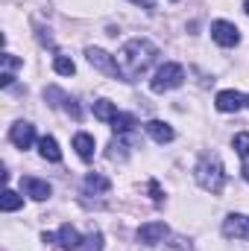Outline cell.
<instances>
[{"instance_id":"14","label":"cell","mask_w":249,"mask_h":251,"mask_svg":"<svg viewBox=\"0 0 249 251\" xmlns=\"http://www.w3.org/2000/svg\"><path fill=\"white\" fill-rule=\"evenodd\" d=\"M73 149H76V155H79L82 161H91V158H94V137H91L88 131L73 134Z\"/></svg>"},{"instance_id":"17","label":"cell","mask_w":249,"mask_h":251,"mask_svg":"<svg viewBox=\"0 0 249 251\" xmlns=\"http://www.w3.org/2000/svg\"><path fill=\"white\" fill-rule=\"evenodd\" d=\"M85 190H91V193H109L112 181L106 176H100V173H88L85 176Z\"/></svg>"},{"instance_id":"16","label":"cell","mask_w":249,"mask_h":251,"mask_svg":"<svg viewBox=\"0 0 249 251\" xmlns=\"http://www.w3.org/2000/svg\"><path fill=\"white\" fill-rule=\"evenodd\" d=\"M94 117L103 120V123H112V120L118 117V105L109 102V100H97V102H94Z\"/></svg>"},{"instance_id":"1","label":"cell","mask_w":249,"mask_h":251,"mask_svg":"<svg viewBox=\"0 0 249 251\" xmlns=\"http://www.w3.org/2000/svg\"><path fill=\"white\" fill-rule=\"evenodd\" d=\"M156 56H158V47H156L153 41H147V38H132V41H126L124 47H121V53H118L115 59H118L121 70H124L126 82H135V76H141V73H147V70L153 67Z\"/></svg>"},{"instance_id":"25","label":"cell","mask_w":249,"mask_h":251,"mask_svg":"<svg viewBox=\"0 0 249 251\" xmlns=\"http://www.w3.org/2000/svg\"><path fill=\"white\" fill-rule=\"evenodd\" d=\"M158 251H185L179 243H158Z\"/></svg>"},{"instance_id":"8","label":"cell","mask_w":249,"mask_h":251,"mask_svg":"<svg viewBox=\"0 0 249 251\" xmlns=\"http://www.w3.org/2000/svg\"><path fill=\"white\" fill-rule=\"evenodd\" d=\"M9 140H12L18 149H30V146L35 143V126L27 123V120L15 123L12 128H9Z\"/></svg>"},{"instance_id":"5","label":"cell","mask_w":249,"mask_h":251,"mask_svg":"<svg viewBox=\"0 0 249 251\" xmlns=\"http://www.w3.org/2000/svg\"><path fill=\"white\" fill-rule=\"evenodd\" d=\"M223 237H229V240H249V216L247 213H229L223 219Z\"/></svg>"},{"instance_id":"20","label":"cell","mask_w":249,"mask_h":251,"mask_svg":"<svg viewBox=\"0 0 249 251\" xmlns=\"http://www.w3.org/2000/svg\"><path fill=\"white\" fill-rule=\"evenodd\" d=\"M126 149H129V146H126V140L118 134V137L109 143V152H106V155H109V161H126Z\"/></svg>"},{"instance_id":"21","label":"cell","mask_w":249,"mask_h":251,"mask_svg":"<svg viewBox=\"0 0 249 251\" xmlns=\"http://www.w3.org/2000/svg\"><path fill=\"white\" fill-rule=\"evenodd\" d=\"M53 70L59 76H73L76 73V64H73V59H67V56H56L53 59Z\"/></svg>"},{"instance_id":"28","label":"cell","mask_w":249,"mask_h":251,"mask_svg":"<svg viewBox=\"0 0 249 251\" xmlns=\"http://www.w3.org/2000/svg\"><path fill=\"white\" fill-rule=\"evenodd\" d=\"M244 9H247V15H249V0H247V3H244Z\"/></svg>"},{"instance_id":"29","label":"cell","mask_w":249,"mask_h":251,"mask_svg":"<svg viewBox=\"0 0 249 251\" xmlns=\"http://www.w3.org/2000/svg\"><path fill=\"white\" fill-rule=\"evenodd\" d=\"M247 105H249V97H247Z\"/></svg>"},{"instance_id":"3","label":"cell","mask_w":249,"mask_h":251,"mask_svg":"<svg viewBox=\"0 0 249 251\" xmlns=\"http://www.w3.org/2000/svg\"><path fill=\"white\" fill-rule=\"evenodd\" d=\"M182 82H185V70H182V64L164 62L158 70H156V76H153L150 88H153L156 94H164V91H173V88H179Z\"/></svg>"},{"instance_id":"24","label":"cell","mask_w":249,"mask_h":251,"mask_svg":"<svg viewBox=\"0 0 249 251\" xmlns=\"http://www.w3.org/2000/svg\"><path fill=\"white\" fill-rule=\"evenodd\" d=\"M64 111H67V114H70L73 120H79V105H76V102H73L70 97H67V102H64Z\"/></svg>"},{"instance_id":"23","label":"cell","mask_w":249,"mask_h":251,"mask_svg":"<svg viewBox=\"0 0 249 251\" xmlns=\"http://www.w3.org/2000/svg\"><path fill=\"white\" fill-rule=\"evenodd\" d=\"M3 67H6V70H3V73H12V70H15V67H21V59H15V56H12V53H6V56H3Z\"/></svg>"},{"instance_id":"2","label":"cell","mask_w":249,"mask_h":251,"mask_svg":"<svg viewBox=\"0 0 249 251\" xmlns=\"http://www.w3.org/2000/svg\"><path fill=\"white\" fill-rule=\"evenodd\" d=\"M193 178L205 193H214V196L223 193V187H226V170L217 155H202L193 167Z\"/></svg>"},{"instance_id":"22","label":"cell","mask_w":249,"mask_h":251,"mask_svg":"<svg viewBox=\"0 0 249 251\" xmlns=\"http://www.w3.org/2000/svg\"><path fill=\"white\" fill-rule=\"evenodd\" d=\"M79 251H103V234H100V231L88 234V237H85V243H82V249H79Z\"/></svg>"},{"instance_id":"15","label":"cell","mask_w":249,"mask_h":251,"mask_svg":"<svg viewBox=\"0 0 249 251\" xmlns=\"http://www.w3.org/2000/svg\"><path fill=\"white\" fill-rule=\"evenodd\" d=\"M235 149L241 155V173H244V178L249 181V131L235 134Z\"/></svg>"},{"instance_id":"7","label":"cell","mask_w":249,"mask_h":251,"mask_svg":"<svg viewBox=\"0 0 249 251\" xmlns=\"http://www.w3.org/2000/svg\"><path fill=\"white\" fill-rule=\"evenodd\" d=\"M170 231H167V225L164 222H147V225H141L138 228V243L141 246H158V243H164V237H167Z\"/></svg>"},{"instance_id":"9","label":"cell","mask_w":249,"mask_h":251,"mask_svg":"<svg viewBox=\"0 0 249 251\" xmlns=\"http://www.w3.org/2000/svg\"><path fill=\"white\" fill-rule=\"evenodd\" d=\"M214 105H217V111L232 114V111H241V108L247 105V97H244V94H238V91H220V94H217V100H214Z\"/></svg>"},{"instance_id":"27","label":"cell","mask_w":249,"mask_h":251,"mask_svg":"<svg viewBox=\"0 0 249 251\" xmlns=\"http://www.w3.org/2000/svg\"><path fill=\"white\" fill-rule=\"evenodd\" d=\"M150 193H153V199H156V201H161V190H158L156 181H150Z\"/></svg>"},{"instance_id":"11","label":"cell","mask_w":249,"mask_h":251,"mask_svg":"<svg viewBox=\"0 0 249 251\" xmlns=\"http://www.w3.org/2000/svg\"><path fill=\"white\" fill-rule=\"evenodd\" d=\"M21 190L30 196V199H35V201H44V199H50V184L47 181H41V178H21Z\"/></svg>"},{"instance_id":"19","label":"cell","mask_w":249,"mask_h":251,"mask_svg":"<svg viewBox=\"0 0 249 251\" xmlns=\"http://www.w3.org/2000/svg\"><path fill=\"white\" fill-rule=\"evenodd\" d=\"M21 204H24V199H21V196H18L15 190H9V187L3 190V196H0V207H3L6 213H12V210H18Z\"/></svg>"},{"instance_id":"6","label":"cell","mask_w":249,"mask_h":251,"mask_svg":"<svg viewBox=\"0 0 249 251\" xmlns=\"http://www.w3.org/2000/svg\"><path fill=\"white\" fill-rule=\"evenodd\" d=\"M211 38L220 44V47H235L241 41V29L229 21H214L211 24Z\"/></svg>"},{"instance_id":"4","label":"cell","mask_w":249,"mask_h":251,"mask_svg":"<svg viewBox=\"0 0 249 251\" xmlns=\"http://www.w3.org/2000/svg\"><path fill=\"white\" fill-rule=\"evenodd\" d=\"M85 59L91 67H97L100 73H106V76H112V79H124V70H121V64L115 56H109L106 50H100V47H85ZM126 82V79H124Z\"/></svg>"},{"instance_id":"13","label":"cell","mask_w":249,"mask_h":251,"mask_svg":"<svg viewBox=\"0 0 249 251\" xmlns=\"http://www.w3.org/2000/svg\"><path fill=\"white\" fill-rule=\"evenodd\" d=\"M38 155L44 158V161H50V164H59L62 161V149H59V143H56V137H41L38 140Z\"/></svg>"},{"instance_id":"10","label":"cell","mask_w":249,"mask_h":251,"mask_svg":"<svg viewBox=\"0 0 249 251\" xmlns=\"http://www.w3.org/2000/svg\"><path fill=\"white\" fill-rule=\"evenodd\" d=\"M56 243H59L64 251H79L85 240H82V234H79L73 225H62V228H59V234H56Z\"/></svg>"},{"instance_id":"26","label":"cell","mask_w":249,"mask_h":251,"mask_svg":"<svg viewBox=\"0 0 249 251\" xmlns=\"http://www.w3.org/2000/svg\"><path fill=\"white\" fill-rule=\"evenodd\" d=\"M132 3H138V6H144L147 12H153V9H156V0H132Z\"/></svg>"},{"instance_id":"18","label":"cell","mask_w":249,"mask_h":251,"mask_svg":"<svg viewBox=\"0 0 249 251\" xmlns=\"http://www.w3.org/2000/svg\"><path fill=\"white\" fill-rule=\"evenodd\" d=\"M135 126H138L135 114H126V111H118V117L112 120V128H115L118 134H126V131H132Z\"/></svg>"},{"instance_id":"12","label":"cell","mask_w":249,"mask_h":251,"mask_svg":"<svg viewBox=\"0 0 249 251\" xmlns=\"http://www.w3.org/2000/svg\"><path fill=\"white\" fill-rule=\"evenodd\" d=\"M147 128V134L156 140V143H170L173 137H176V131L170 128V126L164 123V120H150V123L144 126Z\"/></svg>"}]
</instances>
